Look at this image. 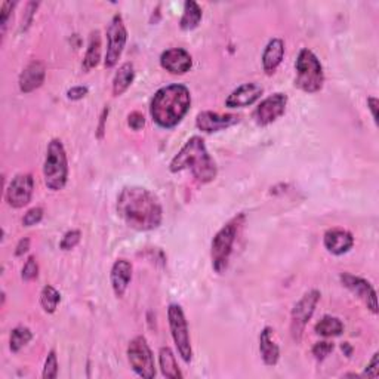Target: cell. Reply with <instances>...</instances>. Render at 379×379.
I'll list each match as a JSON object with an SVG mask.
<instances>
[{
  "label": "cell",
  "mask_w": 379,
  "mask_h": 379,
  "mask_svg": "<svg viewBox=\"0 0 379 379\" xmlns=\"http://www.w3.org/2000/svg\"><path fill=\"white\" fill-rule=\"evenodd\" d=\"M132 280V264L127 259H117L113 264L110 272V281L114 295L117 298H123L129 283Z\"/></svg>",
  "instance_id": "d6986e66"
},
{
  "label": "cell",
  "mask_w": 379,
  "mask_h": 379,
  "mask_svg": "<svg viewBox=\"0 0 379 379\" xmlns=\"http://www.w3.org/2000/svg\"><path fill=\"white\" fill-rule=\"evenodd\" d=\"M288 107V95L276 92L273 95L267 96L265 100L258 104L254 112V118L256 125L267 126L276 122L277 118L285 114Z\"/></svg>",
  "instance_id": "7c38bea8"
},
{
  "label": "cell",
  "mask_w": 379,
  "mask_h": 379,
  "mask_svg": "<svg viewBox=\"0 0 379 379\" xmlns=\"http://www.w3.org/2000/svg\"><path fill=\"white\" fill-rule=\"evenodd\" d=\"M107 116H108V108H104V112L100 117V126H98V134H96V136H98V139H103L104 136V129H105V121H107Z\"/></svg>",
  "instance_id": "ab89813d"
},
{
  "label": "cell",
  "mask_w": 379,
  "mask_h": 379,
  "mask_svg": "<svg viewBox=\"0 0 379 379\" xmlns=\"http://www.w3.org/2000/svg\"><path fill=\"white\" fill-rule=\"evenodd\" d=\"M240 122V116L237 114H220L213 112H202L196 117V126L202 132L213 134L229 129Z\"/></svg>",
  "instance_id": "5bb4252c"
},
{
  "label": "cell",
  "mask_w": 379,
  "mask_h": 379,
  "mask_svg": "<svg viewBox=\"0 0 379 379\" xmlns=\"http://www.w3.org/2000/svg\"><path fill=\"white\" fill-rule=\"evenodd\" d=\"M342 350H345L346 354H349V355L351 354V346H349V344H346V342L342 344Z\"/></svg>",
  "instance_id": "60d3db41"
},
{
  "label": "cell",
  "mask_w": 379,
  "mask_h": 379,
  "mask_svg": "<svg viewBox=\"0 0 379 379\" xmlns=\"http://www.w3.org/2000/svg\"><path fill=\"white\" fill-rule=\"evenodd\" d=\"M160 66L170 74H186L193 67V58L182 48H172L165 51L160 57Z\"/></svg>",
  "instance_id": "9a60e30c"
},
{
  "label": "cell",
  "mask_w": 379,
  "mask_h": 379,
  "mask_svg": "<svg viewBox=\"0 0 379 379\" xmlns=\"http://www.w3.org/2000/svg\"><path fill=\"white\" fill-rule=\"evenodd\" d=\"M190 107L191 94L187 86L173 83L164 86L155 94L150 104V114L157 126L172 129L182 122Z\"/></svg>",
  "instance_id": "7a4b0ae2"
},
{
  "label": "cell",
  "mask_w": 379,
  "mask_h": 379,
  "mask_svg": "<svg viewBox=\"0 0 379 379\" xmlns=\"http://www.w3.org/2000/svg\"><path fill=\"white\" fill-rule=\"evenodd\" d=\"M323 245L329 254L341 256L351 251L354 246V237L349 230L330 229L323 236Z\"/></svg>",
  "instance_id": "e0dca14e"
},
{
  "label": "cell",
  "mask_w": 379,
  "mask_h": 379,
  "mask_svg": "<svg viewBox=\"0 0 379 379\" xmlns=\"http://www.w3.org/2000/svg\"><path fill=\"white\" fill-rule=\"evenodd\" d=\"M127 125L134 131H141L146 126V117L143 113L139 112H132L131 114L127 116Z\"/></svg>",
  "instance_id": "836d02e7"
},
{
  "label": "cell",
  "mask_w": 379,
  "mask_h": 379,
  "mask_svg": "<svg viewBox=\"0 0 379 379\" xmlns=\"http://www.w3.org/2000/svg\"><path fill=\"white\" fill-rule=\"evenodd\" d=\"M43 220V209L42 208H31L30 211L26 212L23 224L24 227H33L37 225Z\"/></svg>",
  "instance_id": "d6a6232c"
},
{
  "label": "cell",
  "mask_w": 379,
  "mask_h": 379,
  "mask_svg": "<svg viewBox=\"0 0 379 379\" xmlns=\"http://www.w3.org/2000/svg\"><path fill=\"white\" fill-rule=\"evenodd\" d=\"M263 92V86H259L258 83H243L229 95V98L225 100V105L229 108L249 107L261 98Z\"/></svg>",
  "instance_id": "2e32d148"
},
{
  "label": "cell",
  "mask_w": 379,
  "mask_h": 379,
  "mask_svg": "<svg viewBox=\"0 0 379 379\" xmlns=\"http://www.w3.org/2000/svg\"><path fill=\"white\" fill-rule=\"evenodd\" d=\"M88 94H89L88 86H74V88L67 91V98L71 101H79V100H83Z\"/></svg>",
  "instance_id": "d590c367"
},
{
  "label": "cell",
  "mask_w": 379,
  "mask_h": 379,
  "mask_svg": "<svg viewBox=\"0 0 379 379\" xmlns=\"http://www.w3.org/2000/svg\"><path fill=\"white\" fill-rule=\"evenodd\" d=\"M35 191V179L30 173H19L6 188L5 199L10 208L21 209L27 206L33 197Z\"/></svg>",
  "instance_id": "8fae6325"
},
{
  "label": "cell",
  "mask_w": 379,
  "mask_h": 379,
  "mask_svg": "<svg viewBox=\"0 0 379 379\" xmlns=\"http://www.w3.org/2000/svg\"><path fill=\"white\" fill-rule=\"evenodd\" d=\"M297 78L295 86L307 94H316L321 91L324 83V73L320 60L312 51L304 48L298 53L295 62Z\"/></svg>",
  "instance_id": "5b68a950"
},
{
  "label": "cell",
  "mask_w": 379,
  "mask_h": 379,
  "mask_svg": "<svg viewBox=\"0 0 379 379\" xmlns=\"http://www.w3.org/2000/svg\"><path fill=\"white\" fill-rule=\"evenodd\" d=\"M341 283L349 289L351 294H354L357 298L364 302V306L369 308L373 314H378V301H376V292L373 286L363 277L354 276L351 273H342L340 276Z\"/></svg>",
  "instance_id": "4fadbf2b"
},
{
  "label": "cell",
  "mask_w": 379,
  "mask_h": 379,
  "mask_svg": "<svg viewBox=\"0 0 379 379\" xmlns=\"http://www.w3.org/2000/svg\"><path fill=\"white\" fill-rule=\"evenodd\" d=\"M117 213L136 231H151L160 227L164 209L155 193L144 187H126L117 197Z\"/></svg>",
  "instance_id": "6da1fadb"
},
{
  "label": "cell",
  "mask_w": 379,
  "mask_h": 379,
  "mask_svg": "<svg viewBox=\"0 0 379 379\" xmlns=\"http://www.w3.org/2000/svg\"><path fill=\"white\" fill-rule=\"evenodd\" d=\"M17 3L14 2H3L2 8H0V12H2V21H0V24H2V35L5 36L6 33V27H8V21H9V15L12 12V9L15 8Z\"/></svg>",
  "instance_id": "e575fe53"
},
{
  "label": "cell",
  "mask_w": 379,
  "mask_h": 379,
  "mask_svg": "<svg viewBox=\"0 0 379 379\" xmlns=\"http://www.w3.org/2000/svg\"><path fill=\"white\" fill-rule=\"evenodd\" d=\"M378 98H375V96H369V98H367V108H369L371 113H372V118H373V122L378 123V114H376V110H378Z\"/></svg>",
  "instance_id": "f35d334b"
},
{
  "label": "cell",
  "mask_w": 379,
  "mask_h": 379,
  "mask_svg": "<svg viewBox=\"0 0 379 379\" xmlns=\"http://www.w3.org/2000/svg\"><path fill=\"white\" fill-rule=\"evenodd\" d=\"M285 42L281 39H272L263 52V69L267 74H273L283 61Z\"/></svg>",
  "instance_id": "ffe728a7"
},
{
  "label": "cell",
  "mask_w": 379,
  "mask_h": 379,
  "mask_svg": "<svg viewBox=\"0 0 379 379\" xmlns=\"http://www.w3.org/2000/svg\"><path fill=\"white\" fill-rule=\"evenodd\" d=\"M320 292L317 289H311L297 302L290 314V335L295 342H301L304 335L306 326L311 320L314 311L320 301Z\"/></svg>",
  "instance_id": "ba28073f"
},
{
  "label": "cell",
  "mask_w": 379,
  "mask_h": 379,
  "mask_svg": "<svg viewBox=\"0 0 379 379\" xmlns=\"http://www.w3.org/2000/svg\"><path fill=\"white\" fill-rule=\"evenodd\" d=\"M168 321L172 340L177 345V350L181 355V359L190 363L193 359V350H191V340L188 332V323L186 319L181 306L170 304L168 308Z\"/></svg>",
  "instance_id": "52a82bcc"
},
{
  "label": "cell",
  "mask_w": 379,
  "mask_h": 379,
  "mask_svg": "<svg viewBox=\"0 0 379 379\" xmlns=\"http://www.w3.org/2000/svg\"><path fill=\"white\" fill-rule=\"evenodd\" d=\"M43 178L46 187L52 191H60L66 187L69 179V160L66 148L60 139H52L48 146L45 164H43Z\"/></svg>",
  "instance_id": "277c9868"
},
{
  "label": "cell",
  "mask_w": 379,
  "mask_h": 379,
  "mask_svg": "<svg viewBox=\"0 0 379 379\" xmlns=\"http://www.w3.org/2000/svg\"><path fill=\"white\" fill-rule=\"evenodd\" d=\"M202 18L203 10L200 5L197 2H194V0H187V2L184 3V12L179 19V27L184 31H191L199 27Z\"/></svg>",
  "instance_id": "cb8c5ba5"
},
{
  "label": "cell",
  "mask_w": 379,
  "mask_h": 379,
  "mask_svg": "<svg viewBox=\"0 0 379 379\" xmlns=\"http://www.w3.org/2000/svg\"><path fill=\"white\" fill-rule=\"evenodd\" d=\"M187 169L193 173L194 179L200 184H209L218 175L215 160L209 155L206 144L200 136H191L169 165L172 173Z\"/></svg>",
  "instance_id": "3957f363"
},
{
  "label": "cell",
  "mask_w": 379,
  "mask_h": 379,
  "mask_svg": "<svg viewBox=\"0 0 379 379\" xmlns=\"http://www.w3.org/2000/svg\"><path fill=\"white\" fill-rule=\"evenodd\" d=\"M127 42V30L123 17L116 14L107 28V53L104 60L105 69H113L121 60Z\"/></svg>",
  "instance_id": "9c48e42d"
},
{
  "label": "cell",
  "mask_w": 379,
  "mask_h": 379,
  "mask_svg": "<svg viewBox=\"0 0 379 379\" xmlns=\"http://www.w3.org/2000/svg\"><path fill=\"white\" fill-rule=\"evenodd\" d=\"M335 345L329 341H320L317 344H314L312 346V355L316 357V360L323 362L324 359H328V355L333 351Z\"/></svg>",
  "instance_id": "4dcf8cb0"
},
{
  "label": "cell",
  "mask_w": 379,
  "mask_h": 379,
  "mask_svg": "<svg viewBox=\"0 0 379 379\" xmlns=\"http://www.w3.org/2000/svg\"><path fill=\"white\" fill-rule=\"evenodd\" d=\"M80 239H82V233L79 230H70L64 234V237L60 242V247L62 249V251H71V249H74L80 243Z\"/></svg>",
  "instance_id": "f546056e"
},
{
  "label": "cell",
  "mask_w": 379,
  "mask_h": 379,
  "mask_svg": "<svg viewBox=\"0 0 379 379\" xmlns=\"http://www.w3.org/2000/svg\"><path fill=\"white\" fill-rule=\"evenodd\" d=\"M243 220H245V215L236 216V218L227 222L213 237L211 256H212V267L218 274H222L227 270V267H229L236 237H237V233H239Z\"/></svg>",
  "instance_id": "8992f818"
},
{
  "label": "cell",
  "mask_w": 379,
  "mask_h": 379,
  "mask_svg": "<svg viewBox=\"0 0 379 379\" xmlns=\"http://www.w3.org/2000/svg\"><path fill=\"white\" fill-rule=\"evenodd\" d=\"M135 79V69L132 62H125L122 64L121 67H118L117 73L114 74L113 79V95L114 96H121L123 95L129 86L134 83Z\"/></svg>",
  "instance_id": "603a6c76"
},
{
  "label": "cell",
  "mask_w": 379,
  "mask_h": 379,
  "mask_svg": "<svg viewBox=\"0 0 379 379\" xmlns=\"http://www.w3.org/2000/svg\"><path fill=\"white\" fill-rule=\"evenodd\" d=\"M46 78V69L45 64L40 61H31L28 66L19 74V91L23 94H30L36 89L45 82Z\"/></svg>",
  "instance_id": "ac0fdd59"
},
{
  "label": "cell",
  "mask_w": 379,
  "mask_h": 379,
  "mask_svg": "<svg viewBox=\"0 0 379 379\" xmlns=\"http://www.w3.org/2000/svg\"><path fill=\"white\" fill-rule=\"evenodd\" d=\"M274 330L272 328H264L259 333V353H261L263 362L267 366H276L280 359V349L273 340Z\"/></svg>",
  "instance_id": "44dd1931"
},
{
  "label": "cell",
  "mask_w": 379,
  "mask_h": 379,
  "mask_svg": "<svg viewBox=\"0 0 379 379\" xmlns=\"http://www.w3.org/2000/svg\"><path fill=\"white\" fill-rule=\"evenodd\" d=\"M30 249V239L28 237H24V239H21L15 247V256H23L24 254L28 252Z\"/></svg>",
  "instance_id": "74e56055"
},
{
  "label": "cell",
  "mask_w": 379,
  "mask_h": 379,
  "mask_svg": "<svg viewBox=\"0 0 379 379\" xmlns=\"http://www.w3.org/2000/svg\"><path fill=\"white\" fill-rule=\"evenodd\" d=\"M159 362H160V369L169 379H181L182 372L179 371V366L177 363L175 354L169 349V346H161L159 351Z\"/></svg>",
  "instance_id": "d4e9b609"
},
{
  "label": "cell",
  "mask_w": 379,
  "mask_h": 379,
  "mask_svg": "<svg viewBox=\"0 0 379 379\" xmlns=\"http://www.w3.org/2000/svg\"><path fill=\"white\" fill-rule=\"evenodd\" d=\"M314 330H316L317 335L324 338H332V337H340V335L344 332V323L333 316H324L317 321L316 326H314Z\"/></svg>",
  "instance_id": "484cf974"
},
{
  "label": "cell",
  "mask_w": 379,
  "mask_h": 379,
  "mask_svg": "<svg viewBox=\"0 0 379 379\" xmlns=\"http://www.w3.org/2000/svg\"><path fill=\"white\" fill-rule=\"evenodd\" d=\"M42 376L45 379H55L58 376V359H57V353L53 350H51L46 357Z\"/></svg>",
  "instance_id": "f1b7e54d"
},
{
  "label": "cell",
  "mask_w": 379,
  "mask_h": 379,
  "mask_svg": "<svg viewBox=\"0 0 379 379\" xmlns=\"http://www.w3.org/2000/svg\"><path fill=\"white\" fill-rule=\"evenodd\" d=\"M378 364H379V354H378V353H375V354H373V357H372L371 363L366 366L364 375H366V376H369V378H376V376H378V372H379V369H378Z\"/></svg>",
  "instance_id": "8d00e7d4"
},
{
  "label": "cell",
  "mask_w": 379,
  "mask_h": 379,
  "mask_svg": "<svg viewBox=\"0 0 379 379\" xmlns=\"http://www.w3.org/2000/svg\"><path fill=\"white\" fill-rule=\"evenodd\" d=\"M31 338H33V333H31V330L26 326H18L12 329V332H10V340H9L10 351L18 353L31 341Z\"/></svg>",
  "instance_id": "83f0119b"
},
{
  "label": "cell",
  "mask_w": 379,
  "mask_h": 379,
  "mask_svg": "<svg viewBox=\"0 0 379 379\" xmlns=\"http://www.w3.org/2000/svg\"><path fill=\"white\" fill-rule=\"evenodd\" d=\"M127 360L134 372L139 376L151 379L156 376L155 357L144 337H135L127 345Z\"/></svg>",
  "instance_id": "30bf717a"
},
{
  "label": "cell",
  "mask_w": 379,
  "mask_h": 379,
  "mask_svg": "<svg viewBox=\"0 0 379 379\" xmlns=\"http://www.w3.org/2000/svg\"><path fill=\"white\" fill-rule=\"evenodd\" d=\"M60 302H61V294L55 288L48 285V286H45L42 289V292H40V306H42L43 311L48 312V314L55 312Z\"/></svg>",
  "instance_id": "4316f807"
},
{
  "label": "cell",
  "mask_w": 379,
  "mask_h": 379,
  "mask_svg": "<svg viewBox=\"0 0 379 379\" xmlns=\"http://www.w3.org/2000/svg\"><path fill=\"white\" fill-rule=\"evenodd\" d=\"M37 276H39V264H37L35 256H30L23 267L21 277H23V280H26V281H31V280L37 279Z\"/></svg>",
  "instance_id": "1f68e13d"
},
{
  "label": "cell",
  "mask_w": 379,
  "mask_h": 379,
  "mask_svg": "<svg viewBox=\"0 0 379 379\" xmlns=\"http://www.w3.org/2000/svg\"><path fill=\"white\" fill-rule=\"evenodd\" d=\"M100 61H101V35L98 30H95L89 36L88 49H86L82 67L86 73H89L92 69L98 66Z\"/></svg>",
  "instance_id": "7402d4cb"
}]
</instances>
